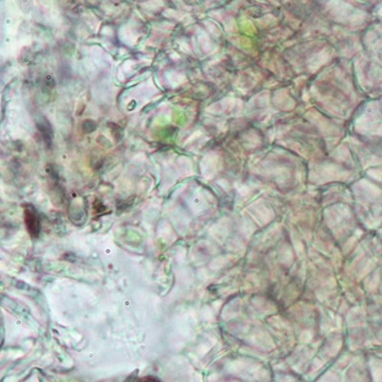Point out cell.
<instances>
[{
	"instance_id": "obj_1",
	"label": "cell",
	"mask_w": 382,
	"mask_h": 382,
	"mask_svg": "<svg viewBox=\"0 0 382 382\" xmlns=\"http://www.w3.org/2000/svg\"><path fill=\"white\" fill-rule=\"evenodd\" d=\"M24 220L30 236L37 238L41 233V219L33 206H27L24 208Z\"/></svg>"
},
{
	"instance_id": "obj_2",
	"label": "cell",
	"mask_w": 382,
	"mask_h": 382,
	"mask_svg": "<svg viewBox=\"0 0 382 382\" xmlns=\"http://www.w3.org/2000/svg\"><path fill=\"white\" fill-rule=\"evenodd\" d=\"M37 127L39 131H41L43 139H44V141L46 142L47 147H51L52 146V128L50 123L47 122L46 120H43L42 122L37 123Z\"/></svg>"
},
{
	"instance_id": "obj_3",
	"label": "cell",
	"mask_w": 382,
	"mask_h": 382,
	"mask_svg": "<svg viewBox=\"0 0 382 382\" xmlns=\"http://www.w3.org/2000/svg\"><path fill=\"white\" fill-rule=\"evenodd\" d=\"M139 382H161V381L155 376H146L139 380Z\"/></svg>"
}]
</instances>
